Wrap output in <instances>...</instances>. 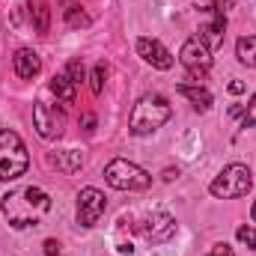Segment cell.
<instances>
[{
  "mask_svg": "<svg viewBox=\"0 0 256 256\" xmlns=\"http://www.w3.org/2000/svg\"><path fill=\"white\" fill-rule=\"evenodd\" d=\"M66 24L68 27H90V15L80 6H66Z\"/></svg>",
  "mask_w": 256,
  "mask_h": 256,
  "instance_id": "ac0fdd59",
  "label": "cell"
},
{
  "mask_svg": "<svg viewBox=\"0 0 256 256\" xmlns=\"http://www.w3.org/2000/svg\"><path fill=\"white\" fill-rule=\"evenodd\" d=\"M236 57H238L242 66L256 68V36H242V39L236 42Z\"/></svg>",
  "mask_w": 256,
  "mask_h": 256,
  "instance_id": "2e32d148",
  "label": "cell"
},
{
  "mask_svg": "<svg viewBox=\"0 0 256 256\" xmlns=\"http://www.w3.org/2000/svg\"><path fill=\"white\" fill-rule=\"evenodd\" d=\"M80 126H84V131H92V128H96V116H92V114H84V116H80Z\"/></svg>",
  "mask_w": 256,
  "mask_h": 256,
  "instance_id": "484cf974",
  "label": "cell"
},
{
  "mask_svg": "<svg viewBox=\"0 0 256 256\" xmlns=\"http://www.w3.org/2000/svg\"><path fill=\"white\" fill-rule=\"evenodd\" d=\"M236 236H238V242H244L248 248H254L256 250V226H238Z\"/></svg>",
  "mask_w": 256,
  "mask_h": 256,
  "instance_id": "ffe728a7",
  "label": "cell"
},
{
  "mask_svg": "<svg viewBox=\"0 0 256 256\" xmlns=\"http://www.w3.org/2000/svg\"><path fill=\"white\" fill-rule=\"evenodd\" d=\"M137 54L146 60L149 66H155V68H161V72H167V68H173V54L158 42V39H137Z\"/></svg>",
  "mask_w": 256,
  "mask_h": 256,
  "instance_id": "30bf717a",
  "label": "cell"
},
{
  "mask_svg": "<svg viewBox=\"0 0 256 256\" xmlns=\"http://www.w3.org/2000/svg\"><path fill=\"white\" fill-rule=\"evenodd\" d=\"M250 218H254V220H256V202H254V208H250Z\"/></svg>",
  "mask_w": 256,
  "mask_h": 256,
  "instance_id": "f546056e",
  "label": "cell"
},
{
  "mask_svg": "<svg viewBox=\"0 0 256 256\" xmlns=\"http://www.w3.org/2000/svg\"><path fill=\"white\" fill-rule=\"evenodd\" d=\"M27 167H30V155H27L24 140L15 131L0 128V179L12 182V179L24 176Z\"/></svg>",
  "mask_w": 256,
  "mask_h": 256,
  "instance_id": "3957f363",
  "label": "cell"
},
{
  "mask_svg": "<svg viewBox=\"0 0 256 256\" xmlns=\"http://www.w3.org/2000/svg\"><path fill=\"white\" fill-rule=\"evenodd\" d=\"M254 188V176L244 164H230L218 173V179L208 185V191L214 194L218 200H236V196H244V194Z\"/></svg>",
  "mask_w": 256,
  "mask_h": 256,
  "instance_id": "5b68a950",
  "label": "cell"
},
{
  "mask_svg": "<svg viewBox=\"0 0 256 256\" xmlns=\"http://www.w3.org/2000/svg\"><path fill=\"white\" fill-rule=\"evenodd\" d=\"M0 208H3L6 220L15 230H24V226L39 224L51 212V196L42 191V188H21V191L6 194Z\"/></svg>",
  "mask_w": 256,
  "mask_h": 256,
  "instance_id": "6da1fadb",
  "label": "cell"
},
{
  "mask_svg": "<svg viewBox=\"0 0 256 256\" xmlns=\"http://www.w3.org/2000/svg\"><path fill=\"white\" fill-rule=\"evenodd\" d=\"M48 24H51V9L45 0H33V27L36 33H48Z\"/></svg>",
  "mask_w": 256,
  "mask_h": 256,
  "instance_id": "e0dca14e",
  "label": "cell"
},
{
  "mask_svg": "<svg viewBox=\"0 0 256 256\" xmlns=\"http://www.w3.org/2000/svg\"><path fill=\"white\" fill-rule=\"evenodd\" d=\"M104 80H108V66L98 63L96 68H92V78H90V86H92V92H96V96L104 90Z\"/></svg>",
  "mask_w": 256,
  "mask_h": 256,
  "instance_id": "d6986e66",
  "label": "cell"
},
{
  "mask_svg": "<svg viewBox=\"0 0 256 256\" xmlns=\"http://www.w3.org/2000/svg\"><path fill=\"white\" fill-rule=\"evenodd\" d=\"M224 30H226V15L214 9V21H212V24H206V27H200V39L214 51V48H220V45H224Z\"/></svg>",
  "mask_w": 256,
  "mask_h": 256,
  "instance_id": "7c38bea8",
  "label": "cell"
},
{
  "mask_svg": "<svg viewBox=\"0 0 256 256\" xmlns=\"http://www.w3.org/2000/svg\"><path fill=\"white\" fill-rule=\"evenodd\" d=\"M45 256H60V242L48 238V242H45Z\"/></svg>",
  "mask_w": 256,
  "mask_h": 256,
  "instance_id": "cb8c5ba5",
  "label": "cell"
},
{
  "mask_svg": "<svg viewBox=\"0 0 256 256\" xmlns=\"http://www.w3.org/2000/svg\"><path fill=\"white\" fill-rule=\"evenodd\" d=\"M66 74H68V78H72L74 84H80V80H84V63H80V60H72Z\"/></svg>",
  "mask_w": 256,
  "mask_h": 256,
  "instance_id": "7402d4cb",
  "label": "cell"
},
{
  "mask_svg": "<svg viewBox=\"0 0 256 256\" xmlns=\"http://www.w3.org/2000/svg\"><path fill=\"white\" fill-rule=\"evenodd\" d=\"M104 182L110 188H116V191H146L152 185V176L143 167L126 161V158H114L104 167Z\"/></svg>",
  "mask_w": 256,
  "mask_h": 256,
  "instance_id": "277c9868",
  "label": "cell"
},
{
  "mask_svg": "<svg viewBox=\"0 0 256 256\" xmlns=\"http://www.w3.org/2000/svg\"><path fill=\"white\" fill-rule=\"evenodd\" d=\"M176 92L185 96L196 110H208V108H212V92H208L206 86H200V84H196V86H191V84H179Z\"/></svg>",
  "mask_w": 256,
  "mask_h": 256,
  "instance_id": "9a60e30c",
  "label": "cell"
},
{
  "mask_svg": "<svg viewBox=\"0 0 256 256\" xmlns=\"http://www.w3.org/2000/svg\"><path fill=\"white\" fill-rule=\"evenodd\" d=\"M242 126L256 128V96L250 98V104H248V110H244V116H242Z\"/></svg>",
  "mask_w": 256,
  "mask_h": 256,
  "instance_id": "44dd1931",
  "label": "cell"
},
{
  "mask_svg": "<svg viewBox=\"0 0 256 256\" xmlns=\"http://www.w3.org/2000/svg\"><path fill=\"white\" fill-rule=\"evenodd\" d=\"M78 84L66 74V72H60V74H54L51 78V84H48V90L57 96V102H63V104H74V98H78V90H74Z\"/></svg>",
  "mask_w": 256,
  "mask_h": 256,
  "instance_id": "5bb4252c",
  "label": "cell"
},
{
  "mask_svg": "<svg viewBox=\"0 0 256 256\" xmlns=\"http://www.w3.org/2000/svg\"><path fill=\"white\" fill-rule=\"evenodd\" d=\"M104 208H108V200L98 188H84L78 194V224L80 226H86V230L96 226L98 218L104 214Z\"/></svg>",
  "mask_w": 256,
  "mask_h": 256,
  "instance_id": "9c48e42d",
  "label": "cell"
},
{
  "mask_svg": "<svg viewBox=\"0 0 256 256\" xmlns=\"http://www.w3.org/2000/svg\"><path fill=\"white\" fill-rule=\"evenodd\" d=\"M214 3H218V12H226V9H236L238 0H214Z\"/></svg>",
  "mask_w": 256,
  "mask_h": 256,
  "instance_id": "4316f807",
  "label": "cell"
},
{
  "mask_svg": "<svg viewBox=\"0 0 256 256\" xmlns=\"http://www.w3.org/2000/svg\"><path fill=\"white\" fill-rule=\"evenodd\" d=\"M170 116H173V108L167 104V98L158 96V92H152V96H143V98L134 104V110H131V116H128V128H131V134L143 137V134L158 131Z\"/></svg>",
  "mask_w": 256,
  "mask_h": 256,
  "instance_id": "7a4b0ae2",
  "label": "cell"
},
{
  "mask_svg": "<svg viewBox=\"0 0 256 256\" xmlns=\"http://www.w3.org/2000/svg\"><path fill=\"white\" fill-rule=\"evenodd\" d=\"M12 66H15V74L21 80H33L39 72H42V57L30 48H18L15 57H12Z\"/></svg>",
  "mask_w": 256,
  "mask_h": 256,
  "instance_id": "8fae6325",
  "label": "cell"
},
{
  "mask_svg": "<svg viewBox=\"0 0 256 256\" xmlns=\"http://www.w3.org/2000/svg\"><path fill=\"white\" fill-rule=\"evenodd\" d=\"M137 230L149 244H164L176 236V220L167 212H152L143 224H137Z\"/></svg>",
  "mask_w": 256,
  "mask_h": 256,
  "instance_id": "ba28073f",
  "label": "cell"
},
{
  "mask_svg": "<svg viewBox=\"0 0 256 256\" xmlns=\"http://www.w3.org/2000/svg\"><path fill=\"white\" fill-rule=\"evenodd\" d=\"M194 3H196V9H202V12H214V9H218L214 0H194Z\"/></svg>",
  "mask_w": 256,
  "mask_h": 256,
  "instance_id": "d4e9b609",
  "label": "cell"
},
{
  "mask_svg": "<svg viewBox=\"0 0 256 256\" xmlns=\"http://www.w3.org/2000/svg\"><path fill=\"white\" fill-rule=\"evenodd\" d=\"M179 60L182 66L191 72V80H202V74L212 68V48L200 39V36H191L185 45H182V51H179Z\"/></svg>",
  "mask_w": 256,
  "mask_h": 256,
  "instance_id": "8992f818",
  "label": "cell"
},
{
  "mask_svg": "<svg viewBox=\"0 0 256 256\" xmlns=\"http://www.w3.org/2000/svg\"><path fill=\"white\" fill-rule=\"evenodd\" d=\"M206 256H236V254H232V248H230V244H214Z\"/></svg>",
  "mask_w": 256,
  "mask_h": 256,
  "instance_id": "603a6c76",
  "label": "cell"
},
{
  "mask_svg": "<svg viewBox=\"0 0 256 256\" xmlns=\"http://www.w3.org/2000/svg\"><path fill=\"white\" fill-rule=\"evenodd\" d=\"M33 126H36V131H39V137H45V140L63 137V128H66L63 108L48 104V102H39V104L33 108Z\"/></svg>",
  "mask_w": 256,
  "mask_h": 256,
  "instance_id": "52a82bcc",
  "label": "cell"
},
{
  "mask_svg": "<svg viewBox=\"0 0 256 256\" xmlns=\"http://www.w3.org/2000/svg\"><path fill=\"white\" fill-rule=\"evenodd\" d=\"M230 92H232V96L244 92V84H242V80H230Z\"/></svg>",
  "mask_w": 256,
  "mask_h": 256,
  "instance_id": "83f0119b",
  "label": "cell"
},
{
  "mask_svg": "<svg viewBox=\"0 0 256 256\" xmlns=\"http://www.w3.org/2000/svg\"><path fill=\"white\" fill-rule=\"evenodd\" d=\"M48 164H51V167H57L60 173H74V170H80V164H84V155H80L78 149H60V152H48Z\"/></svg>",
  "mask_w": 256,
  "mask_h": 256,
  "instance_id": "4fadbf2b",
  "label": "cell"
},
{
  "mask_svg": "<svg viewBox=\"0 0 256 256\" xmlns=\"http://www.w3.org/2000/svg\"><path fill=\"white\" fill-rule=\"evenodd\" d=\"M176 176H179V170H167V173H164V179H167V182H173Z\"/></svg>",
  "mask_w": 256,
  "mask_h": 256,
  "instance_id": "f1b7e54d",
  "label": "cell"
},
{
  "mask_svg": "<svg viewBox=\"0 0 256 256\" xmlns=\"http://www.w3.org/2000/svg\"><path fill=\"white\" fill-rule=\"evenodd\" d=\"M60 3H68V0H60Z\"/></svg>",
  "mask_w": 256,
  "mask_h": 256,
  "instance_id": "4dcf8cb0",
  "label": "cell"
}]
</instances>
